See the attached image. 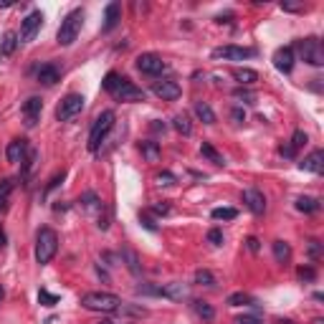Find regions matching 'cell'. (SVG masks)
<instances>
[{"label": "cell", "instance_id": "obj_45", "mask_svg": "<svg viewBox=\"0 0 324 324\" xmlns=\"http://www.w3.org/2000/svg\"><path fill=\"white\" fill-rule=\"evenodd\" d=\"M306 251H309L311 258H319V256H321V243H319L316 238H311V241L306 243Z\"/></svg>", "mask_w": 324, "mask_h": 324}, {"label": "cell", "instance_id": "obj_33", "mask_svg": "<svg viewBox=\"0 0 324 324\" xmlns=\"http://www.w3.org/2000/svg\"><path fill=\"white\" fill-rule=\"evenodd\" d=\"M226 304H228V306H246V304H256V301H253V296H248L246 291H236V294H231V296L226 299Z\"/></svg>", "mask_w": 324, "mask_h": 324}, {"label": "cell", "instance_id": "obj_5", "mask_svg": "<svg viewBox=\"0 0 324 324\" xmlns=\"http://www.w3.org/2000/svg\"><path fill=\"white\" fill-rule=\"evenodd\" d=\"M114 112L112 109H104L96 119H94V124H91V132H89V152H99V147H101V142H104V137L112 132V127H114Z\"/></svg>", "mask_w": 324, "mask_h": 324}, {"label": "cell", "instance_id": "obj_20", "mask_svg": "<svg viewBox=\"0 0 324 324\" xmlns=\"http://www.w3.org/2000/svg\"><path fill=\"white\" fill-rule=\"evenodd\" d=\"M79 203H81V208L86 210V213H99L104 205H101V200H99V195L94 193V190H86L81 198H79Z\"/></svg>", "mask_w": 324, "mask_h": 324}, {"label": "cell", "instance_id": "obj_54", "mask_svg": "<svg viewBox=\"0 0 324 324\" xmlns=\"http://www.w3.org/2000/svg\"><path fill=\"white\" fill-rule=\"evenodd\" d=\"M231 13H226V16H215V23H231Z\"/></svg>", "mask_w": 324, "mask_h": 324}, {"label": "cell", "instance_id": "obj_55", "mask_svg": "<svg viewBox=\"0 0 324 324\" xmlns=\"http://www.w3.org/2000/svg\"><path fill=\"white\" fill-rule=\"evenodd\" d=\"M0 248H6V231L0 228Z\"/></svg>", "mask_w": 324, "mask_h": 324}, {"label": "cell", "instance_id": "obj_21", "mask_svg": "<svg viewBox=\"0 0 324 324\" xmlns=\"http://www.w3.org/2000/svg\"><path fill=\"white\" fill-rule=\"evenodd\" d=\"M16 48H18V33L8 31V33L3 36V41H0V59L13 56V51H16Z\"/></svg>", "mask_w": 324, "mask_h": 324}, {"label": "cell", "instance_id": "obj_27", "mask_svg": "<svg viewBox=\"0 0 324 324\" xmlns=\"http://www.w3.org/2000/svg\"><path fill=\"white\" fill-rule=\"evenodd\" d=\"M200 154H203L205 159H210L213 165H226L223 154H221V152H218V149H215V147H213L210 142H203V144H200Z\"/></svg>", "mask_w": 324, "mask_h": 324}, {"label": "cell", "instance_id": "obj_11", "mask_svg": "<svg viewBox=\"0 0 324 324\" xmlns=\"http://www.w3.org/2000/svg\"><path fill=\"white\" fill-rule=\"evenodd\" d=\"M152 94H154V96H159L162 101H175V99H180L183 89H180V84H178V81L165 79V81H154V84H152Z\"/></svg>", "mask_w": 324, "mask_h": 324}, {"label": "cell", "instance_id": "obj_2", "mask_svg": "<svg viewBox=\"0 0 324 324\" xmlns=\"http://www.w3.org/2000/svg\"><path fill=\"white\" fill-rule=\"evenodd\" d=\"M81 23H84V11H81V8H74V11L61 21L59 33H56V43H59V46H71V43L79 38Z\"/></svg>", "mask_w": 324, "mask_h": 324}, {"label": "cell", "instance_id": "obj_59", "mask_svg": "<svg viewBox=\"0 0 324 324\" xmlns=\"http://www.w3.org/2000/svg\"><path fill=\"white\" fill-rule=\"evenodd\" d=\"M0 299H3V286H0Z\"/></svg>", "mask_w": 324, "mask_h": 324}, {"label": "cell", "instance_id": "obj_43", "mask_svg": "<svg viewBox=\"0 0 324 324\" xmlns=\"http://www.w3.org/2000/svg\"><path fill=\"white\" fill-rule=\"evenodd\" d=\"M296 276H299L301 281H314V279H316V271H314V266H301V268L296 271Z\"/></svg>", "mask_w": 324, "mask_h": 324}, {"label": "cell", "instance_id": "obj_13", "mask_svg": "<svg viewBox=\"0 0 324 324\" xmlns=\"http://www.w3.org/2000/svg\"><path fill=\"white\" fill-rule=\"evenodd\" d=\"M243 203H246V208H248L253 215H263V213H266V198H263V193L256 190V188L243 190Z\"/></svg>", "mask_w": 324, "mask_h": 324}, {"label": "cell", "instance_id": "obj_36", "mask_svg": "<svg viewBox=\"0 0 324 324\" xmlns=\"http://www.w3.org/2000/svg\"><path fill=\"white\" fill-rule=\"evenodd\" d=\"M195 284L198 286H215V276L208 268H198L195 271Z\"/></svg>", "mask_w": 324, "mask_h": 324}, {"label": "cell", "instance_id": "obj_46", "mask_svg": "<svg viewBox=\"0 0 324 324\" xmlns=\"http://www.w3.org/2000/svg\"><path fill=\"white\" fill-rule=\"evenodd\" d=\"M152 213H154V215H170V203L162 200V203L152 205Z\"/></svg>", "mask_w": 324, "mask_h": 324}, {"label": "cell", "instance_id": "obj_51", "mask_svg": "<svg viewBox=\"0 0 324 324\" xmlns=\"http://www.w3.org/2000/svg\"><path fill=\"white\" fill-rule=\"evenodd\" d=\"M246 246H248V251H251V253H258V251H261V243H258V238H253V236H251V238H246Z\"/></svg>", "mask_w": 324, "mask_h": 324}, {"label": "cell", "instance_id": "obj_19", "mask_svg": "<svg viewBox=\"0 0 324 324\" xmlns=\"http://www.w3.org/2000/svg\"><path fill=\"white\" fill-rule=\"evenodd\" d=\"M122 21V6L119 3H109L106 8H104V31L109 33L112 28H117V23Z\"/></svg>", "mask_w": 324, "mask_h": 324}, {"label": "cell", "instance_id": "obj_58", "mask_svg": "<svg viewBox=\"0 0 324 324\" xmlns=\"http://www.w3.org/2000/svg\"><path fill=\"white\" fill-rule=\"evenodd\" d=\"M99 324H114V321H109V319H104V321H99Z\"/></svg>", "mask_w": 324, "mask_h": 324}, {"label": "cell", "instance_id": "obj_47", "mask_svg": "<svg viewBox=\"0 0 324 324\" xmlns=\"http://www.w3.org/2000/svg\"><path fill=\"white\" fill-rule=\"evenodd\" d=\"M231 119H233L236 124H241V122H246V112H243L241 106H233V109H231Z\"/></svg>", "mask_w": 324, "mask_h": 324}, {"label": "cell", "instance_id": "obj_24", "mask_svg": "<svg viewBox=\"0 0 324 324\" xmlns=\"http://www.w3.org/2000/svg\"><path fill=\"white\" fill-rule=\"evenodd\" d=\"M139 149H142V157H144L147 162H157V159H159V154H162L159 144H157V142H152V139H144V142L139 144Z\"/></svg>", "mask_w": 324, "mask_h": 324}, {"label": "cell", "instance_id": "obj_18", "mask_svg": "<svg viewBox=\"0 0 324 324\" xmlns=\"http://www.w3.org/2000/svg\"><path fill=\"white\" fill-rule=\"evenodd\" d=\"M28 139H13L11 144H8V149H6V157H8V162H23L26 159V154H28Z\"/></svg>", "mask_w": 324, "mask_h": 324}, {"label": "cell", "instance_id": "obj_22", "mask_svg": "<svg viewBox=\"0 0 324 324\" xmlns=\"http://www.w3.org/2000/svg\"><path fill=\"white\" fill-rule=\"evenodd\" d=\"M233 79H236L241 86H253V84L258 81V74H256L253 69H246V66H243V69H236V71H233Z\"/></svg>", "mask_w": 324, "mask_h": 324}, {"label": "cell", "instance_id": "obj_9", "mask_svg": "<svg viewBox=\"0 0 324 324\" xmlns=\"http://www.w3.org/2000/svg\"><path fill=\"white\" fill-rule=\"evenodd\" d=\"M253 53H256L253 48H243V46H233V43L213 48V59H223V61H246Z\"/></svg>", "mask_w": 324, "mask_h": 324}, {"label": "cell", "instance_id": "obj_49", "mask_svg": "<svg viewBox=\"0 0 324 324\" xmlns=\"http://www.w3.org/2000/svg\"><path fill=\"white\" fill-rule=\"evenodd\" d=\"M236 324H263V321L258 316H253V314H243V316L236 319Z\"/></svg>", "mask_w": 324, "mask_h": 324}, {"label": "cell", "instance_id": "obj_26", "mask_svg": "<svg viewBox=\"0 0 324 324\" xmlns=\"http://www.w3.org/2000/svg\"><path fill=\"white\" fill-rule=\"evenodd\" d=\"M193 311H195L200 319H205V321H213V319H215V309H213L208 301H203V299H195V301H193Z\"/></svg>", "mask_w": 324, "mask_h": 324}, {"label": "cell", "instance_id": "obj_14", "mask_svg": "<svg viewBox=\"0 0 324 324\" xmlns=\"http://www.w3.org/2000/svg\"><path fill=\"white\" fill-rule=\"evenodd\" d=\"M159 296H165V299H170V301H183V299L190 296V289H188V284H183V281H170V284H165V286H159Z\"/></svg>", "mask_w": 324, "mask_h": 324}, {"label": "cell", "instance_id": "obj_16", "mask_svg": "<svg viewBox=\"0 0 324 324\" xmlns=\"http://www.w3.org/2000/svg\"><path fill=\"white\" fill-rule=\"evenodd\" d=\"M36 79H38V84H43V86H56V84L61 81V69H59L56 64H43V66H38Z\"/></svg>", "mask_w": 324, "mask_h": 324}, {"label": "cell", "instance_id": "obj_39", "mask_svg": "<svg viewBox=\"0 0 324 324\" xmlns=\"http://www.w3.org/2000/svg\"><path fill=\"white\" fill-rule=\"evenodd\" d=\"M119 81H122V76H119L117 71H109V74L104 76V81H101V86H104V89H106V91L112 94V91L117 89V84H119Z\"/></svg>", "mask_w": 324, "mask_h": 324}, {"label": "cell", "instance_id": "obj_7", "mask_svg": "<svg viewBox=\"0 0 324 324\" xmlns=\"http://www.w3.org/2000/svg\"><path fill=\"white\" fill-rule=\"evenodd\" d=\"M112 96L117 99V101H144V89H139V86H134L127 76H122V81L117 84V89L112 91Z\"/></svg>", "mask_w": 324, "mask_h": 324}, {"label": "cell", "instance_id": "obj_37", "mask_svg": "<svg viewBox=\"0 0 324 324\" xmlns=\"http://www.w3.org/2000/svg\"><path fill=\"white\" fill-rule=\"evenodd\" d=\"M233 96H236L238 101H243V104H256V94H253L251 89H246V86L233 89Z\"/></svg>", "mask_w": 324, "mask_h": 324}, {"label": "cell", "instance_id": "obj_56", "mask_svg": "<svg viewBox=\"0 0 324 324\" xmlns=\"http://www.w3.org/2000/svg\"><path fill=\"white\" fill-rule=\"evenodd\" d=\"M276 324H296L294 319H276Z\"/></svg>", "mask_w": 324, "mask_h": 324}, {"label": "cell", "instance_id": "obj_8", "mask_svg": "<svg viewBox=\"0 0 324 324\" xmlns=\"http://www.w3.org/2000/svg\"><path fill=\"white\" fill-rule=\"evenodd\" d=\"M41 23H43V13H41V11H33V13H28V16L23 18V23H21L18 43H31V41H33V36L38 33Z\"/></svg>", "mask_w": 324, "mask_h": 324}, {"label": "cell", "instance_id": "obj_40", "mask_svg": "<svg viewBox=\"0 0 324 324\" xmlns=\"http://www.w3.org/2000/svg\"><path fill=\"white\" fill-rule=\"evenodd\" d=\"M38 301H41L43 306H56V304H59V296L51 294V291H46V289H41V291H38Z\"/></svg>", "mask_w": 324, "mask_h": 324}, {"label": "cell", "instance_id": "obj_10", "mask_svg": "<svg viewBox=\"0 0 324 324\" xmlns=\"http://www.w3.org/2000/svg\"><path fill=\"white\" fill-rule=\"evenodd\" d=\"M137 69L142 74H147V76H157V74H162L168 69V64L162 61L157 53H139L137 56Z\"/></svg>", "mask_w": 324, "mask_h": 324}, {"label": "cell", "instance_id": "obj_38", "mask_svg": "<svg viewBox=\"0 0 324 324\" xmlns=\"http://www.w3.org/2000/svg\"><path fill=\"white\" fill-rule=\"evenodd\" d=\"M154 183H157V185H162V188H170V185H175V183H178V178H175L173 173H168V170H162V173H157V175H154Z\"/></svg>", "mask_w": 324, "mask_h": 324}, {"label": "cell", "instance_id": "obj_32", "mask_svg": "<svg viewBox=\"0 0 324 324\" xmlns=\"http://www.w3.org/2000/svg\"><path fill=\"white\" fill-rule=\"evenodd\" d=\"M309 144V134L304 132V129H296L294 134H291V139H289V147L294 149V152H299L301 147H306Z\"/></svg>", "mask_w": 324, "mask_h": 324}, {"label": "cell", "instance_id": "obj_25", "mask_svg": "<svg viewBox=\"0 0 324 324\" xmlns=\"http://www.w3.org/2000/svg\"><path fill=\"white\" fill-rule=\"evenodd\" d=\"M271 248H274V258H276L279 263H286V261L291 258V246H289L286 241H281V238H279V241H274V243H271Z\"/></svg>", "mask_w": 324, "mask_h": 324}, {"label": "cell", "instance_id": "obj_44", "mask_svg": "<svg viewBox=\"0 0 324 324\" xmlns=\"http://www.w3.org/2000/svg\"><path fill=\"white\" fill-rule=\"evenodd\" d=\"M137 294H144V296H159V286H152V284H139V286H137Z\"/></svg>", "mask_w": 324, "mask_h": 324}, {"label": "cell", "instance_id": "obj_35", "mask_svg": "<svg viewBox=\"0 0 324 324\" xmlns=\"http://www.w3.org/2000/svg\"><path fill=\"white\" fill-rule=\"evenodd\" d=\"M36 159H38V152L31 147V149H28V154H26V159L21 162V168H23V178H28V175H31V170L36 168Z\"/></svg>", "mask_w": 324, "mask_h": 324}, {"label": "cell", "instance_id": "obj_50", "mask_svg": "<svg viewBox=\"0 0 324 324\" xmlns=\"http://www.w3.org/2000/svg\"><path fill=\"white\" fill-rule=\"evenodd\" d=\"M279 154H281V157H286V159H294V157H296V152H294L289 144H281V147H279Z\"/></svg>", "mask_w": 324, "mask_h": 324}, {"label": "cell", "instance_id": "obj_31", "mask_svg": "<svg viewBox=\"0 0 324 324\" xmlns=\"http://www.w3.org/2000/svg\"><path fill=\"white\" fill-rule=\"evenodd\" d=\"M13 188H16V180H13V178H0V208H3L6 200L11 198Z\"/></svg>", "mask_w": 324, "mask_h": 324}, {"label": "cell", "instance_id": "obj_6", "mask_svg": "<svg viewBox=\"0 0 324 324\" xmlns=\"http://www.w3.org/2000/svg\"><path fill=\"white\" fill-rule=\"evenodd\" d=\"M84 96L81 94H66L64 99H61V104L56 106V119L59 122H69L71 117H76L81 109H84Z\"/></svg>", "mask_w": 324, "mask_h": 324}, {"label": "cell", "instance_id": "obj_30", "mask_svg": "<svg viewBox=\"0 0 324 324\" xmlns=\"http://www.w3.org/2000/svg\"><path fill=\"white\" fill-rule=\"evenodd\" d=\"M119 258L127 263V268L137 276L139 274V258H137V253L134 251H129V248H122V253H119Z\"/></svg>", "mask_w": 324, "mask_h": 324}, {"label": "cell", "instance_id": "obj_15", "mask_svg": "<svg viewBox=\"0 0 324 324\" xmlns=\"http://www.w3.org/2000/svg\"><path fill=\"white\" fill-rule=\"evenodd\" d=\"M299 168L306 170V173L321 175V173H324V149H314L311 154H306V157L299 162Z\"/></svg>", "mask_w": 324, "mask_h": 324}, {"label": "cell", "instance_id": "obj_48", "mask_svg": "<svg viewBox=\"0 0 324 324\" xmlns=\"http://www.w3.org/2000/svg\"><path fill=\"white\" fill-rule=\"evenodd\" d=\"M139 221H142V226H144L147 231H152V233L157 231V223H154V221H152V218H149L147 213H139Z\"/></svg>", "mask_w": 324, "mask_h": 324}, {"label": "cell", "instance_id": "obj_12", "mask_svg": "<svg viewBox=\"0 0 324 324\" xmlns=\"http://www.w3.org/2000/svg\"><path fill=\"white\" fill-rule=\"evenodd\" d=\"M21 112H23L26 127H36V122H38V117H41V112H43V99H41V96H28V99L23 101Z\"/></svg>", "mask_w": 324, "mask_h": 324}, {"label": "cell", "instance_id": "obj_53", "mask_svg": "<svg viewBox=\"0 0 324 324\" xmlns=\"http://www.w3.org/2000/svg\"><path fill=\"white\" fill-rule=\"evenodd\" d=\"M149 127H152V132H165V129H168V127H165V122H159V119H154Z\"/></svg>", "mask_w": 324, "mask_h": 324}, {"label": "cell", "instance_id": "obj_29", "mask_svg": "<svg viewBox=\"0 0 324 324\" xmlns=\"http://www.w3.org/2000/svg\"><path fill=\"white\" fill-rule=\"evenodd\" d=\"M296 210H301V213H316L319 210V200L316 198H309V195H301V198H296Z\"/></svg>", "mask_w": 324, "mask_h": 324}, {"label": "cell", "instance_id": "obj_23", "mask_svg": "<svg viewBox=\"0 0 324 324\" xmlns=\"http://www.w3.org/2000/svg\"><path fill=\"white\" fill-rule=\"evenodd\" d=\"M195 117H198L203 124H215V112L210 109L208 101H195Z\"/></svg>", "mask_w": 324, "mask_h": 324}, {"label": "cell", "instance_id": "obj_42", "mask_svg": "<svg viewBox=\"0 0 324 324\" xmlns=\"http://www.w3.org/2000/svg\"><path fill=\"white\" fill-rule=\"evenodd\" d=\"M64 180H66V170H59V173H56V175H53V178L48 180V185H46V193L56 190V188H59V185H61Z\"/></svg>", "mask_w": 324, "mask_h": 324}, {"label": "cell", "instance_id": "obj_17", "mask_svg": "<svg viewBox=\"0 0 324 324\" xmlns=\"http://www.w3.org/2000/svg\"><path fill=\"white\" fill-rule=\"evenodd\" d=\"M294 61H296V53L291 51V46H284L274 53V66L281 71V74H289L294 69Z\"/></svg>", "mask_w": 324, "mask_h": 324}, {"label": "cell", "instance_id": "obj_52", "mask_svg": "<svg viewBox=\"0 0 324 324\" xmlns=\"http://www.w3.org/2000/svg\"><path fill=\"white\" fill-rule=\"evenodd\" d=\"M281 11H289V13H296V11H304V6H299V3H281Z\"/></svg>", "mask_w": 324, "mask_h": 324}, {"label": "cell", "instance_id": "obj_3", "mask_svg": "<svg viewBox=\"0 0 324 324\" xmlns=\"http://www.w3.org/2000/svg\"><path fill=\"white\" fill-rule=\"evenodd\" d=\"M56 251H59V236H56V231L53 228H41L38 236H36V261L41 266H46V263L53 261Z\"/></svg>", "mask_w": 324, "mask_h": 324}, {"label": "cell", "instance_id": "obj_41", "mask_svg": "<svg viewBox=\"0 0 324 324\" xmlns=\"http://www.w3.org/2000/svg\"><path fill=\"white\" fill-rule=\"evenodd\" d=\"M205 238H208V243H210V246H223V241H226V238H223V231H221V228H210Z\"/></svg>", "mask_w": 324, "mask_h": 324}, {"label": "cell", "instance_id": "obj_28", "mask_svg": "<svg viewBox=\"0 0 324 324\" xmlns=\"http://www.w3.org/2000/svg\"><path fill=\"white\" fill-rule=\"evenodd\" d=\"M173 127H175L183 137H190V134H193V124H190V117H188V114H178V117H173Z\"/></svg>", "mask_w": 324, "mask_h": 324}, {"label": "cell", "instance_id": "obj_1", "mask_svg": "<svg viewBox=\"0 0 324 324\" xmlns=\"http://www.w3.org/2000/svg\"><path fill=\"white\" fill-rule=\"evenodd\" d=\"M122 304L124 301L117 294H109V291H89V294H81V306L89 309V311L114 314V311H119Z\"/></svg>", "mask_w": 324, "mask_h": 324}, {"label": "cell", "instance_id": "obj_4", "mask_svg": "<svg viewBox=\"0 0 324 324\" xmlns=\"http://www.w3.org/2000/svg\"><path fill=\"white\" fill-rule=\"evenodd\" d=\"M291 51L294 53H299L301 56V61L304 64H309V66H324V48H321V43L314 38V36H309V38H299L294 46H291Z\"/></svg>", "mask_w": 324, "mask_h": 324}, {"label": "cell", "instance_id": "obj_57", "mask_svg": "<svg viewBox=\"0 0 324 324\" xmlns=\"http://www.w3.org/2000/svg\"><path fill=\"white\" fill-rule=\"evenodd\" d=\"M314 324H324V319H321V316H316V319H314Z\"/></svg>", "mask_w": 324, "mask_h": 324}, {"label": "cell", "instance_id": "obj_34", "mask_svg": "<svg viewBox=\"0 0 324 324\" xmlns=\"http://www.w3.org/2000/svg\"><path fill=\"white\" fill-rule=\"evenodd\" d=\"M236 215H238L236 208H213L210 210V218L213 221H233Z\"/></svg>", "mask_w": 324, "mask_h": 324}]
</instances>
